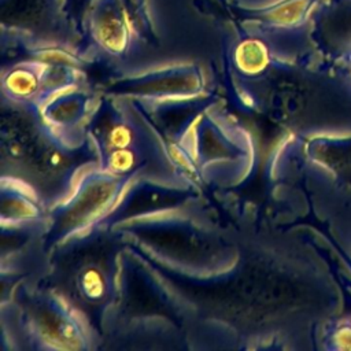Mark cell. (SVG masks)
<instances>
[{
	"label": "cell",
	"mask_w": 351,
	"mask_h": 351,
	"mask_svg": "<svg viewBox=\"0 0 351 351\" xmlns=\"http://www.w3.org/2000/svg\"><path fill=\"white\" fill-rule=\"evenodd\" d=\"M287 188L302 228L351 291V137L287 140Z\"/></svg>",
	"instance_id": "obj_1"
},
{
	"label": "cell",
	"mask_w": 351,
	"mask_h": 351,
	"mask_svg": "<svg viewBox=\"0 0 351 351\" xmlns=\"http://www.w3.org/2000/svg\"><path fill=\"white\" fill-rule=\"evenodd\" d=\"M274 89L276 112L302 137H351V70L311 48L292 59L273 56L262 74Z\"/></svg>",
	"instance_id": "obj_2"
},
{
	"label": "cell",
	"mask_w": 351,
	"mask_h": 351,
	"mask_svg": "<svg viewBox=\"0 0 351 351\" xmlns=\"http://www.w3.org/2000/svg\"><path fill=\"white\" fill-rule=\"evenodd\" d=\"M319 0H276L259 7H247L237 0H193V7L230 25L252 26L265 33L296 32L310 23L313 11Z\"/></svg>",
	"instance_id": "obj_3"
},
{
	"label": "cell",
	"mask_w": 351,
	"mask_h": 351,
	"mask_svg": "<svg viewBox=\"0 0 351 351\" xmlns=\"http://www.w3.org/2000/svg\"><path fill=\"white\" fill-rule=\"evenodd\" d=\"M0 23L1 32L43 44L63 45L77 36L64 18L63 0H0Z\"/></svg>",
	"instance_id": "obj_4"
},
{
	"label": "cell",
	"mask_w": 351,
	"mask_h": 351,
	"mask_svg": "<svg viewBox=\"0 0 351 351\" xmlns=\"http://www.w3.org/2000/svg\"><path fill=\"white\" fill-rule=\"evenodd\" d=\"M108 258H80L74 267L69 266V274L53 276L58 280L59 296L78 314L93 318L97 308L104 307L112 293V269ZM95 319V318H93Z\"/></svg>",
	"instance_id": "obj_5"
},
{
	"label": "cell",
	"mask_w": 351,
	"mask_h": 351,
	"mask_svg": "<svg viewBox=\"0 0 351 351\" xmlns=\"http://www.w3.org/2000/svg\"><path fill=\"white\" fill-rule=\"evenodd\" d=\"M308 41L329 62H351V0H319L310 18Z\"/></svg>",
	"instance_id": "obj_6"
},
{
	"label": "cell",
	"mask_w": 351,
	"mask_h": 351,
	"mask_svg": "<svg viewBox=\"0 0 351 351\" xmlns=\"http://www.w3.org/2000/svg\"><path fill=\"white\" fill-rule=\"evenodd\" d=\"M137 38L121 0H95L78 45L93 44L112 56H123Z\"/></svg>",
	"instance_id": "obj_7"
},
{
	"label": "cell",
	"mask_w": 351,
	"mask_h": 351,
	"mask_svg": "<svg viewBox=\"0 0 351 351\" xmlns=\"http://www.w3.org/2000/svg\"><path fill=\"white\" fill-rule=\"evenodd\" d=\"M125 178L108 174H99V177H88L86 184L78 191L80 197H73L67 202L56 215L55 233L63 236L71 230L82 229L89 222L95 221L110 203L119 195V186Z\"/></svg>",
	"instance_id": "obj_8"
},
{
	"label": "cell",
	"mask_w": 351,
	"mask_h": 351,
	"mask_svg": "<svg viewBox=\"0 0 351 351\" xmlns=\"http://www.w3.org/2000/svg\"><path fill=\"white\" fill-rule=\"evenodd\" d=\"M52 295L45 300L47 307H41V302L37 300V307L29 311V319L32 330L38 339L51 343L52 347L63 348H81L84 333L78 326L77 314L70 315L74 311L63 299L62 303H55Z\"/></svg>",
	"instance_id": "obj_9"
},
{
	"label": "cell",
	"mask_w": 351,
	"mask_h": 351,
	"mask_svg": "<svg viewBox=\"0 0 351 351\" xmlns=\"http://www.w3.org/2000/svg\"><path fill=\"white\" fill-rule=\"evenodd\" d=\"M49 63L38 60H25L15 64L3 80L4 90L15 99H23L37 93L43 82L48 78Z\"/></svg>",
	"instance_id": "obj_10"
},
{
	"label": "cell",
	"mask_w": 351,
	"mask_h": 351,
	"mask_svg": "<svg viewBox=\"0 0 351 351\" xmlns=\"http://www.w3.org/2000/svg\"><path fill=\"white\" fill-rule=\"evenodd\" d=\"M346 292L348 306L322 326L317 341L318 350H351V291Z\"/></svg>",
	"instance_id": "obj_11"
},
{
	"label": "cell",
	"mask_w": 351,
	"mask_h": 351,
	"mask_svg": "<svg viewBox=\"0 0 351 351\" xmlns=\"http://www.w3.org/2000/svg\"><path fill=\"white\" fill-rule=\"evenodd\" d=\"M126 8L130 23L134 29V33L138 40H143L148 44H156L158 37L155 33L152 16L149 12L148 0H121Z\"/></svg>",
	"instance_id": "obj_12"
},
{
	"label": "cell",
	"mask_w": 351,
	"mask_h": 351,
	"mask_svg": "<svg viewBox=\"0 0 351 351\" xmlns=\"http://www.w3.org/2000/svg\"><path fill=\"white\" fill-rule=\"evenodd\" d=\"M95 0H63V14L71 29L80 37V41L85 36L88 14Z\"/></svg>",
	"instance_id": "obj_13"
},
{
	"label": "cell",
	"mask_w": 351,
	"mask_h": 351,
	"mask_svg": "<svg viewBox=\"0 0 351 351\" xmlns=\"http://www.w3.org/2000/svg\"><path fill=\"white\" fill-rule=\"evenodd\" d=\"M348 67H350V70H351V62H348V63H346Z\"/></svg>",
	"instance_id": "obj_14"
}]
</instances>
